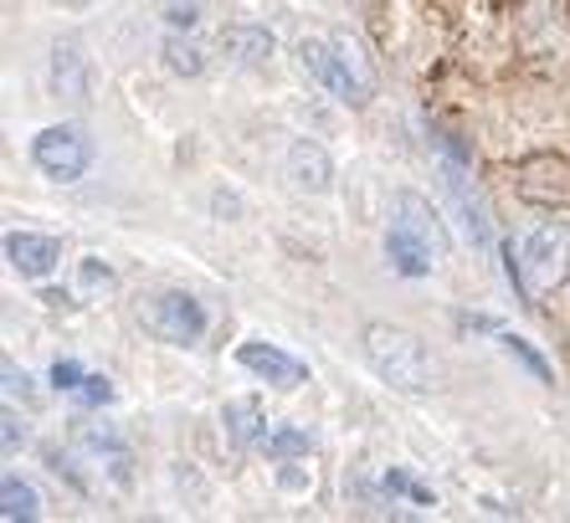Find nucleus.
Segmentation results:
<instances>
[{
    "instance_id": "nucleus-1",
    "label": "nucleus",
    "mask_w": 570,
    "mask_h": 523,
    "mask_svg": "<svg viewBox=\"0 0 570 523\" xmlns=\"http://www.w3.org/2000/svg\"><path fill=\"white\" fill-rule=\"evenodd\" d=\"M293 52H298L304 72L318 82V88L330 92V98H340V103H350V108H365L375 98V88H381L375 62H371V52H365V41L350 37V31H340V27L304 31Z\"/></svg>"
},
{
    "instance_id": "nucleus-2",
    "label": "nucleus",
    "mask_w": 570,
    "mask_h": 523,
    "mask_svg": "<svg viewBox=\"0 0 570 523\" xmlns=\"http://www.w3.org/2000/svg\"><path fill=\"white\" fill-rule=\"evenodd\" d=\"M360 349L365 365L401 395H438L442 391V365L438 354L426 349V339H416L412 328L401 324H365L360 328Z\"/></svg>"
},
{
    "instance_id": "nucleus-3",
    "label": "nucleus",
    "mask_w": 570,
    "mask_h": 523,
    "mask_svg": "<svg viewBox=\"0 0 570 523\" xmlns=\"http://www.w3.org/2000/svg\"><path fill=\"white\" fill-rule=\"evenodd\" d=\"M504 257H509V283L519 288V298L544 303L570 273V221L544 216L519 241H509Z\"/></svg>"
},
{
    "instance_id": "nucleus-4",
    "label": "nucleus",
    "mask_w": 570,
    "mask_h": 523,
    "mask_svg": "<svg viewBox=\"0 0 570 523\" xmlns=\"http://www.w3.org/2000/svg\"><path fill=\"white\" fill-rule=\"evenodd\" d=\"M52 467L67 483H78L82 493H114V487L129 483L134 457L108 426H82V432H72V442L62 452H52Z\"/></svg>"
},
{
    "instance_id": "nucleus-5",
    "label": "nucleus",
    "mask_w": 570,
    "mask_h": 523,
    "mask_svg": "<svg viewBox=\"0 0 570 523\" xmlns=\"http://www.w3.org/2000/svg\"><path fill=\"white\" fill-rule=\"evenodd\" d=\"M139 324H145L155 339L175 344V349H190V344H200V334L212 328V314H206V303L190 298V293L165 288L139 303Z\"/></svg>"
},
{
    "instance_id": "nucleus-6",
    "label": "nucleus",
    "mask_w": 570,
    "mask_h": 523,
    "mask_svg": "<svg viewBox=\"0 0 570 523\" xmlns=\"http://www.w3.org/2000/svg\"><path fill=\"white\" fill-rule=\"evenodd\" d=\"M31 165H37L47 180L72 185L94 165V139H88L78 124H52V129H41L37 139H31Z\"/></svg>"
},
{
    "instance_id": "nucleus-7",
    "label": "nucleus",
    "mask_w": 570,
    "mask_h": 523,
    "mask_svg": "<svg viewBox=\"0 0 570 523\" xmlns=\"http://www.w3.org/2000/svg\"><path fill=\"white\" fill-rule=\"evenodd\" d=\"M391 226H401L406 236H416L426 251L438 262H448V226H442V216H438V206L426 196H416V190H396L391 196Z\"/></svg>"
},
{
    "instance_id": "nucleus-8",
    "label": "nucleus",
    "mask_w": 570,
    "mask_h": 523,
    "mask_svg": "<svg viewBox=\"0 0 570 523\" xmlns=\"http://www.w3.org/2000/svg\"><path fill=\"white\" fill-rule=\"evenodd\" d=\"M237 365L247 369V375L267 379V385H278V391H298V385L308 379L304 359H293V354H283L278 344H263V339L237 344Z\"/></svg>"
},
{
    "instance_id": "nucleus-9",
    "label": "nucleus",
    "mask_w": 570,
    "mask_h": 523,
    "mask_svg": "<svg viewBox=\"0 0 570 523\" xmlns=\"http://www.w3.org/2000/svg\"><path fill=\"white\" fill-rule=\"evenodd\" d=\"M47 88H52L57 103H72V108L88 103V57H82V47H78L72 37H57V41H52Z\"/></svg>"
},
{
    "instance_id": "nucleus-10",
    "label": "nucleus",
    "mask_w": 570,
    "mask_h": 523,
    "mask_svg": "<svg viewBox=\"0 0 570 523\" xmlns=\"http://www.w3.org/2000/svg\"><path fill=\"white\" fill-rule=\"evenodd\" d=\"M6 262H11V273L41 283V277L57 273V262H62V241L47 236V231H11L6 236Z\"/></svg>"
},
{
    "instance_id": "nucleus-11",
    "label": "nucleus",
    "mask_w": 570,
    "mask_h": 523,
    "mask_svg": "<svg viewBox=\"0 0 570 523\" xmlns=\"http://www.w3.org/2000/svg\"><path fill=\"white\" fill-rule=\"evenodd\" d=\"M283 175L293 180V190H304V196H324L334 185V159L324 145L314 139H293L288 155H283Z\"/></svg>"
},
{
    "instance_id": "nucleus-12",
    "label": "nucleus",
    "mask_w": 570,
    "mask_h": 523,
    "mask_svg": "<svg viewBox=\"0 0 570 523\" xmlns=\"http://www.w3.org/2000/svg\"><path fill=\"white\" fill-rule=\"evenodd\" d=\"M273 31L267 27H253V21H237V27H226L222 31V52L232 57L237 67H267L273 62Z\"/></svg>"
},
{
    "instance_id": "nucleus-13",
    "label": "nucleus",
    "mask_w": 570,
    "mask_h": 523,
    "mask_svg": "<svg viewBox=\"0 0 570 523\" xmlns=\"http://www.w3.org/2000/svg\"><path fill=\"white\" fill-rule=\"evenodd\" d=\"M222 426H226V436H232V446H263V436L273 432V426H267L263 401H253V395H242V401H226Z\"/></svg>"
},
{
    "instance_id": "nucleus-14",
    "label": "nucleus",
    "mask_w": 570,
    "mask_h": 523,
    "mask_svg": "<svg viewBox=\"0 0 570 523\" xmlns=\"http://www.w3.org/2000/svg\"><path fill=\"white\" fill-rule=\"evenodd\" d=\"M385 262H391L401 277H432L442 267V262L432 257V251H426L416 236L401 231V226H385Z\"/></svg>"
},
{
    "instance_id": "nucleus-15",
    "label": "nucleus",
    "mask_w": 570,
    "mask_h": 523,
    "mask_svg": "<svg viewBox=\"0 0 570 523\" xmlns=\"http://www.w3.org/2000/svg\"><path fill=\"white\" fill-rule=\"evenodd\" d=\"M0 513L11 523H31L41 513V497H37V487L27 483V477H16V472H6L0 477Z\"/></svg>"
},
{
    "instance_id": "nucleus-16",
    "label": "nucleus",
    "mask_w": 570,
    "mask_h": 523,
    "mask_svg": "<svg viewBox=\"0 0 570 523\" xmlns=\"http://www.w3.org/2000/svg\"><path fill=\"white\" fill-rule=\"evenodd\" d=\"M257 452H263L267 462H293V457H308V452H314V436H308L304 426H273Z\"/></svg>"
},
{
    "instance_id": "nucleus-17",
    "label": "nucleus",
    "mask_w": 570,
    "mask_h": 523,
    "mask_svg": "<svg viewBox=\"0 0 570 523\" xmlns=\"http://www.w3.org/2000/svg\"><path fill=\"white\" fill-rule=\"evenodd\" d=\"M165 67H170L175 78H200V72H206V52H200V41L170 31V37H165Z\"/></svg>"
},
{
    "instance_id": "nucleus-18",
    "label": "nucleus",
    "mask_w": 570,
    "mask_h": 523,
    "mask_svg": "<svg viewBox=\"0 0 570 523\" xmlns=\"http://www.w3.org/2000/svg\"><path fill=\"white\" fill-rule=\"evenodd\" d=\"M82 401H88V406H108V401H114V395H119V391H114V379H104V375H88V379H82Z\"/></svg>"
},
{
    "instance_id": "nucleus-19",
    "label": "nucleus",
    "mask_w": 570,
    "mask_h": 523,
    "mask_svg": "<svg viewBox=\"0 0 570 523\" xmlns=\"http://www.w3.org/2000/svg\"><path fill=\"white\" fill-rule=\"evenodd\" d=\"M504 349L514 354V359H524V365H530V369H534V375H540V379H550V365H544V359H540V354H534V349H530V344H524V339H514V334H504Z\"/></svg>"
},
{
    "instance_id": "nucleus-20",
    "label": "nucleus",
    "mask_w": 570,
    "mask_h": 523,
    "mask_svg": "<svg viewBox=\"0 0 570 523\" xmlns=\"http://www.w3.org/2000/svg\"><path fill=\"white\" fill-rule=\"evenodd\" d=\"M0 379H6V395H11V401H37V391H31V379L21 375L16 365H0Z\"/></svg>"
},
{
    "instance_id": "nucleus-21",
    "label": "nucleus",
    "mask_w": 570,
    "mask_h": 523,
    "mask_svg": "<svg viewBox=\"0 0 570 523\" xmlns=\"http://www.w3.org/2000/svg\"><path fill=\"white\" fill-rule=\"evenodd\" d=\"M6 432H0V446L6 452H16V446H27V421H16V411H6V421H0Z\"/></svg>"
},
{
    "instance_id": "nucleus-22",
    "label": "nucleus",
    "mask_w": 570,
    "mask_h": 523,
    "mask_svg": "<svg viewBox=\"0 0 570 523\" xmlns=\"http://www.w3.org/2000/svg\"><path fill=\"white\" fill-rule=\"evenodd\" d=\"M82 379H88V375H82L72 359H62V365L52 369V385H57V391H82Z\"/></svg>"
},
{
    "instance_id": "nucleus-23",
    "label": "nucleus",
    "mask_w": 570,
    "mask_h": 523,
    "mask_svg": "<svg viewBox=\"0 0 570 523\" xmlns=\"http://www.w3.org/2000/svg\"><path fill=\"white\" fill-rule=\"evenodd\" d=\"M165 21H170V27L175 31H180V27H196V0H186V6H180V0H170V6H165Z\"/></svg>"
}]
</instances>
